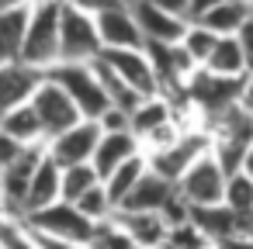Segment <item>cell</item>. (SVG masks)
Returning <instances> with one entry per match:
<instances>
[{"label":"cell","instance_id":"13","mask_svg":"<svg viewBox=\"0 0 253 249\" xmlns=\"http://www.w3.org/2000/svg\"><path fill=\"white\" fill-rule=\"evenodd\" d=\"M132 14H135V21L142 28L146 45H180L184 35H187V28H191L187 18L170 14V11L149 4V0H139V4L132 7Z\"/></svg>","mask_w":253,"mask_h":249},{"label":"cell","instance_id":"34","mask_svg":"<svg viewBox=\"0 0 253 249\" xmlns=\"http://www.w3.org/2000/svg\"><path fill=\"white\" fill-rule=\"evenodd\" d=\"M236 42H239V49H243V56H246V66H250V73H253V18L236 32Z\"/></svg>","mask_w":253,"mask_h":249},{"label":"cell","instance_id":"41","mask_svg":"<svg viewBox=\"0 0 253 249\" xmlns=\"http://www.w3.org/2000/svg\"><path fill=\"white\" fill-rule=\"evenodd\" d=\"M0 249H11V242L4 239V232H0Z\"/></svg>","mask_w":253,"mask_h":249},{"label":"cell","instance_id":"45","mask_svg":"<svg viewBox=\"0 0 253 249\" xmlns=\"http://www.w3.org/2000/svg\"><path fill=\"white\" fill-rule=\"evenodd\" d=\"M250 11H253V0H250Z\"/></svg>","mask_w":253,"mask_h":249},{"label":"cell","instance_id":"35","mask_svg":"<svg viewBox=\"0 0 253 249\" xmlns=\"http://www.w3.org/2000/svg\"><path fill=\"white\" fill-rule=\"evenodd\" d=\"M4 239L11 242V249H35V246L28 242V235L21 232V225H18V221H7V228H4Z\"/></svg>","mask_w":253,"mask_h":249},{"label":"cell","instance_id":"28","mask_svg":"<svg viewBox=\"0 0 253 249\" xmlns=\"http://www.w3.org/2000/svg\"><path fill=\"white\" fill-rule=\"evenodd\" d=\"M222 204H225L232 214L253 211V177L243 173V170L229 173V180H225V201H222Z\"/></svg>","mask_w":253,"mask_h":249},{"label":"cell","instance_id":"33","mask_svg":"<svg viewBox=\"0 0 253 249\" xmlns=\"http://www.w3.org/2000/svg\"><path fill=\"white\" fill-rule=\"evenodd\" d=\"M66 4H73L77 11H84V14H104V11H111V7H125L122 0H66Z\"/></svg>","mask_w":253,"mask_h":249},{"label":"cell","instance_id":"2","mask_svg":"<svg viewBox=\"0 0 253 249\" xmlns=\"http://www.w3.org/2000/svg\"><path fill=\"white\" fill-rule=\"evenodd\" d=\"M49 80H56L70 101L77 104V111L87 118V121H101L108 111H111V101H108V90L97 76V66L94 63H59L45 73Z\"/></svg>","mask_w":253,"mask_h":249},{"label":"cell","instance_id":"32","mask_svg":"<svg viewBox=\"0 0 253 249\" xmlns=\"http://www.w3.org/2000/svg\"><path fill=\"white\" fill-rule=\"evenodd\" d=\"M25 235H28V242L35 246V249H90V246H80V242H63V239H49V235H39V232H28V228H21Z\"/></svg>","mask_w":253,"mask_h":249},{"label":"cell","instance_id":"7","mask_svg":"<svg viewBox=\"0 0 253 249\" xmlns=\"http://www.w3.org/2000/svg\"><path fill=\"white\" fill-rule=\"evenodd\" d=\"M97 63L104 70H111L139 97H156L160 94V76H156V66H153L146 49H104L97 56Z\"/></svg>","mask_w":253,"mask_h":249},{"label":"cell","instance_id":"43","mask_svg":"<svg viewBox=\"0 0 253 249\" xmlns=\"http://www.w3.org/2000/svg\"><path fill=\"white\" fill-rule=\"evenodd\" d=\"M122 4H125V7H135V4H139V0H122Z\"/></svg>","mask_w":253,"mask_h":249},{"label":"cell","instance_id":"21","mask_svg":"<svg viewBox=\"0 0 253 249\" xmlns=\"http://www.w3.org/2000/svg\"><path fill=\"white\" fill-rule=\"evenodd\" d=\"M250 18H253V11H250L246 0H222V4L208 7V11H205L201 18H194V21L205 25L208 32H215L218 38H229V35H236Z\"/></svg>","mask_w":253,"mask_h":249},{"label":"cell","instance_id":"6","mask_svg":"<svg viewBox=\"0 0 253 249\" xmlns=\"http://www.w3.org/2000/svg\"><path fill=\"white\" fill-rule=\"evenodd\" d=\"M208 152H211V135H208L205 128H198V132H180L173 142H167V145L146 152V163H149L153 173H160L163 180L177 183V180H180L201 156H208Z\"/></svg>","mask_w":253,"mask_h":249},{"label":"cell","instance_id":"16","mask_svg":"<svg viewBox=\"0 0 253 249\" xmlns=\"http://www.w3.org/2000/svg\"><path fill=\"white\" fill-rule=\"evenodd\" d=\"M111 221L125 235H132L142 249H163L167 232H170V221L160 211H115Z\"/></svg>","mask_w":253,"mask_h":249},{"label":"cell","instance_id":"27","mask_svg":"<svg viewBox=\"0 0 253 249\" xmlns=\"http://www.w3.org/2000/svg\"><path fill=\"white\" fill-rule=\"evenodd\" d=\"M101 183V177H97V170L90 166V163H84V166H66L63 170V201H70V204H77L87 190H94Z\"/></svg>","mask_w":253,"mask_h":249},{"label":"cell","instance_id":"37","mask_svg":"<svg viewBox=\"0 0 253 249\" xmlns=\"http://www.w3.org/2000/svg\"><path fill=\"white\" fill-rule=\"evenodd\" d=\"M239 107H243V111L253 118V73L243 80V90H239Z\"/></svg>","mask_w":253,"mask_h":249},{"label":"cell","instance_id":"12","mask_svg":"<svg viewBox=\"0 0 253 249\" xmlns=\"http://www.w3.org/2000/svg\"><path fill=\"white\" fill-rule=\"evenodd\" d=\"M42 156H45V145H32L18 163H11L0 173V183H4V218L7 221H21L25 197H28V187H32V177H35V166H39Z\"/></svg>","mask_w":253,"mask_h":249},{"label":"cell","instance_id":"9","mask_svg":"<svg viewBox=\"0 0 253 249\" xmlns=\"http://www.w3.org/2000/svg\"><path fill=\"white\" fill-rule=\"evenodd\" d=\"M32 107H35V114H39V121H42V128H45V142L56 139L59 132L73 128L77 121H87V118L77 111V104L70 101V94H66L56 80H49V76H42V83L35 87Z\"/></svg>","mask_w":253,"mask_h":249},{"label":"cell","instance_id":"24","mask_svg":"<svg viewBox=\"0 0 253 249\" xmlns=\"http://www.w3.org/2000/svg\"><path fill=\"white\" fill-rule=\"evenodd\" d=\"M149 170V163H146V152L142 156H135V159H128V163H122L115 173H108L101 183H104V194H108V201L115 204V211L122 208V201L132 194V187L142 180V173Z\"/></svg>","mask_w":253,"mask_h":249},{"label":"cell","instance_id":"36","mask_svg":"<svg viewBox=\"0 0 253 249\" xmlns=\"http://www.w3.org/2000/svg\"><path fill=\"white\" fill-rule=\"evenodd\" d=\"M149 4H156V7H163V11L180 14V18L191 21V4H194V0H149Z\"/></svg>","mask_w":253,"mask_h":249},{"label":"cell","instance_id":"29","mask_svg":"<svg viewBox=\"0 0 253 249\" xmlns=\"http://www.w3.org/2000/svg\"><path fill=\"white\" fill-rule=\"evenodd\" d=\"M163 249H211V242L194 221H180V225H170Z\"/></svg>","mask_w":253,"mask_h":249},{"label":"cell","instance_id":"31","mask_svg":"<svg viewBox=\"0 0 253 249\" xmlns=\"http://www.w3.org/2000/svg\"><path fill=\"white\" fill-rule=\"evenodd\" d=\"M28 149H32V145H21V142H18V139H11L7 132H0V173H4L11 163H18Z\"/></svg>","mask_w":253,"mask_h":249},{"label":"cell","instance_id":"46","mask_svg":"<svg viewBox=\"0 0 253 249\" xmlns=\"http://www.w3.org/2000/svg\"><path fill=\"white\" fill-rule=\"evenodd\" d=\"M211 249H215V246H211Z\"/></svg>","mask_w":253,"mask_h":249},{"label":"cell","instance_id":"20","mask_svg":"<svg viewBox=\"0 0 253 249\" xmlns=\"http://www.w3.org/2000/svg\"><path fill=\"white\" fill-rule=\"evenodd\" d=\"M28 14H32V4L0 11V66L21 59V45H25V32H28Z\"/></svg>","mask_w":253,"mask_h":249},{"label":"cell","instance_id":"39","mask_svg":"<svg viewBox=\"0 0 253 249\" xmlns=\"http://www.w3.org/2000/svg\"><path fill=\"white\" fill-rule=\"evenodd\" d=\"M215 4H222V0H194V4H191V21L194 18H201L208 7H215ZM246 4H250V0H246Z\"/></svg>","mask_w":253,"mask_h":249},{"label":"cell","instance_id":"4","mask_svg":"<svg viewBox=\"0 0 253 249\" xmlns=\"http://www.w3.org/2000/svg\"><path fill=\"white\" fill-rule=\"evenodd\" d=\"M18 225L28 228V232L49 235V239H63V242L90 246V239H94V232H97L101 221L87 218V214H84L77 204H70V201H56V204H49V208H42V211L25 214Z\"/></svg>","mask_w":253,"mask_h":249},{"label":"cell","instance_id":"40","mask_svg":"<svg viewBox=\"0 0 253 249\" xmlns=\"http://www.w3.org/2000/svg\"><path fill=\"white\" fill-rule=\"evenodd\" d=\"M239 170L253 177V142H250V149H246V156H243V166H239Z\"/></svg>","mask_w":253,"mask_h":249},{"label":"cell","instance_id":"8","mask_svg":"<svg viewBox=\"0 0 253 249\" xmlns=\"http://www.w3.org/2000/svg\"><path fill=\"white\" fill-rule=\"evenodd\" d=\"M243 80H246V76H243ZM243 80H229V76H215V73H208V70H198V73L191 76V83L184 87V97L201 111V118H205V125H208L215 114H222V111L232 107V104H239Z\"/></svg>","mask_w":253,"mask_h":249},{"label":"cell","instance_id":"15","mask_svg":"<svg viewBox=\"0 0 253 249\" xmlns=\"http://www.w3.org/2000/svg\"><path fill=\"white\" fill-rule=\"evenodd\" d=\"M97 32H101L104 49H146L142 28H139L132 7H111V11L97 14Z\"/></svg>","mask_w":253,"mask_h":249},{"label":"cell","instance_id":"23","mask_svg":"<svg viewBox=\"0 0 253 249\" xmlns=\"http://www.w3.org/2000/svg\"><path fill=\"white\" fill-rule=\"evenodd\" d=\"M201 70H208V73H215V76H229V80H243V76H250V66H246V56H243L236 35L218 38L211 59H208Z\"/></svg>","mask_w":253,"mask_h":249},{"label":"cell","instance_id":"18","mask_svg":"<svg viewBox=\"0 0 253 249\" xmlns=\"http://www.w3.org/2000/svg\"><path fill=\"white\" fill-rule=\"evenodd\" d=\"M173 197H177V183H170V180H163L160 173L146 170L142 180L132 187V194L122 201L118 211H160V214H163V208H167Z\"/></svg>","mask_w":253,"mask_h":249},{"label":"cell","instance_id":"1","mask_svg":"<svg viewBox=\"0 0 253 249\" xmlns=\"http://www.w3.org/2000/svg\"><path fill=\"white\" fill-rule=\"evenodd\" d=\"M59 21H63V0H32L28 32L21 45V66L35 73H49L59 63Z\"/></svg>","mask_w":253,"mask_h":249},{"label":"cell","instance_id":"10","mask_svg":"<svg viewBox=\"0 0 253 249\" xmlns=\"http://www.w3.org/2000/svg\"><path fill=\"white\" fill-rule=\"evenodd\" d=\"M225 180L229 173L218 166V159L208 152L201 156L180 180H177V194L191 204V208H208V204H222L225 201Z\"/></svg>","mask_w":253,"mask_h":249},{"label":"cell","instance_id":"42","mask_svg":"<svg viewBox=\"0 0 253 249\" xmlns=\"http://www.w3.org/2000/svg\"><path fill=\"white\" fill-rule=\"evenodd\" d=\"M0 214H4V183H0Z\"/></svg>","mask_w":253,"mask_h":249},{"label":"cell","instance_id":"14","mask_svg":"<svg viewBox=\"0 0 253 249\" xmlns=\"http://www.w3.org/2000/svg\"><path fill=\"white\" fill-rule=\"evenodd\" d=\"M135 156H142V142L132 135V128H118V132H104V128H101V142H97V149H94L90 166H94L97 177L104 180L108 173H115L122 163H128V159H135Z\"/></svg>","mask_w":253,"mask_h":249},{"label":"cell","instance_id":"44","mask_svg":"<svg viewBox=\"0 0 253 249\" xmlns=\"http://www.w3.org/2000/svg\"><path fill=\"white\" fill-rule=\"evenodd\" d=\"M4 228H7V218H4V214H0V232H4Z\"/></svg>","mask_w":253,"mask_h":249},{"label":"cell","instance_id":"5","mask_svg":"<svg viewBox=\"0 0 253 249\" xmlns=\"http://www.w3.org/2000/svg\"><path fill=\"white\" fill-rule=\"evenodd\" d=\"M104 52L97 18L77 11L73 4L63 0V21H59V63H97ZM56 63V66H59Z\"/></svg>","mask_w":253,"mask_h":249},{"label":"cell","instance_id":"11","mask_svg":"<svg viewBox=\"0 0 253 249\" xmlns=\"http://www.w3.org/2000/svg\"><path fill=\"white\" fill-rule=\"evenodd\" d=\"M101 142V121H77L73 128L59 132L56 139L45 142V152L66 170V166H84L94 159V149Z\"/></svg>","mask_w":253,"mask_h":249},{"label":"cell","instance_id":"3","mask_svg":"<svg viewBox=\"0 0 253 249\" xmlns=\"http://www.w3.org/2000/svg\"><path fill=\"white\" fill-rule=\"evenodd\" d=\"M205 132L211 135V156L218 159V166L225 173H236L243 166V156H246L250 142H253V118L239 104H232L222 114H215L205 125Z\"/></svg>","mask_w":253,"mask_h":249},{"label":"cell","instance_id":"19","mask_svg":"<svg viewBox=\"0 0 253 249\" xmlns=\"http://www.w3.org/2000/svg\"><path fill=\"white\" fill-rule=\"evenodd\" d=\"M45 73H35L21 63H7L0 66V114H7L11 107H21L32 101L35 87L42 83Z\"/></svg>","mask_w":253,"mask_h":249},{"label":"cell","instance_id":"17","mask_svg":"<svg viewBox=\"0 0 253 249\" xmlns=\"http://www.w3.org/2000/svg\"><path fill=\"white\" fill-rule=\"evenodd\" d=\"M63 201V166L45 152L35 166V177H32V187H28V197H25V214L32 211H42L49 204ZM21 214V218H25Z\"/></svg>","mask_w":253,"mask_h":249},{"label":"cell","instance_id":"38","mask_svg":"<svg viewBox=\"0 0 253 249\" xmlns=\"http://www.w3.org/2000/svg\"><path fill=\"white\" fill-rule=\"evenodd\" d=\"M215 249H253V239H246V235H229V239L215 242Z\"/></svg>","mask_w":253,"mask_h":249},{"label":"cell","instance_id":"25","mask_svg":"<svg viewBox=\"0 0 253 249\" xmlns=\"http://www.w3.org/2000/svg\"><path fill=\"white\" fill-rule=\"evenodd\" d=\"M191 221L205 232V239L215 246L229 235H236V214L225 204H208V208H191Z\"/></svg>","mask_w":253,"mask_h":249},{"label":"cell","instance_id":"30","mask_svg":"<svg viewBox=\"0 0 253 249\" xmlns=\"http://www.w3.org/2000/svg\"><path fill=\"white\" fill-rule=\"evenodd\" d=\"M90 249H142L132 235H125L111 218L108 221H101L97 225V232H94V239H90Z\"/></svg>","mask_w":253,"mask_h":249},{"label":"cell","instance_id":"22","mask_svg":"<svg viewBox=\"0 0 253 249\" xmlns=\"http://www.w3.org/2000/svg\"><path fill=\"white\" fill-rule=\"evenodd\" d=\"M0 132H7L21 145H45V128H42L32 101L21 104V107H11L7 114H0Z\"/></svg>","mask_w":253,"mask_h":249},{"label":"cell","instance_id":"26","mask_svg":"<svg viewBox=\"0 0 253 249\" xmlns=\"http://www.w3.org/2000/svg\"><path fill=\"white\" fill-rule=\"evenodd\" d=\"M184 52L191 56V63L201 70L208 59H211V52H215V45H218V35L215 32H208L205 25H198V21H191V28H187V35H184Z\"/></svg>","mask_w":253,"mask_h":249}]
</instances>
